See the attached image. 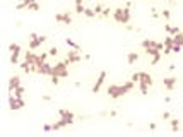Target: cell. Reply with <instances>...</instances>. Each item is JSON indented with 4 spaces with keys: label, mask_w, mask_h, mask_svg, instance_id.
Instances as JSON below:
<instances>
[{
    "label": "cell",
    "mask_w": 183,
    "mask_h": 137,
    "mask_svg": "<svg viewBox=\"0 0 183 137\" xmlns=\"http://www.w3.org/2000/svg\"><path fill=\"white\" fill-rule=\"evenodd\" d=\"M52 76H58V77H69V64L67 62H58L53 65V72Z\"/></svg>",
    "instance_id": "5"
},
{
    "label": "cell",
    "mask_w": 183,
    "mask_h": 137,
    "mask_svg": "<svg viewBox=\"0 0 183 137\" xmlns=\"http://www.w3.org/2000/svg\"><path fill=\"white\" fill-rule=\"evenodd\" d=\"M181 45H173V48H171V51H173V53H180V51H181Z\"/></svg>",
    "instance_id": "32"
},
{
    "label": "cell",
    "mask_w": 183,
    "mask_h": 137,
    "mask_svg": "<svg viewBox=\"0 0 183 137\" xmlns=\"http://www.w3.org/2000/svg\"><path fill=\"white\" fill-rule=\"evenodd\" d=\"M170 118H171L170 111H164V113H163V120H170Z\"/></svg>",
    "instance_id": "35"
},
{
    "label": "cell",
    "mask_w": 183,
    "mask_h": 137,
    "mask_svg": "<svg viewBox=\"0 0 183 137\" xmlns=\"http://www.w3.org/2000/svg\"><path fill=\"white\" fill-rule=\"evenodd\" d=\"M144 50H145V55H149L151 58L161 53V50H157V48H154V46H151V48H144Z\"/></svg>",
    "instance_id": "19"
},
{
    "label": "cell",
    "mask_w": 183,
    "mask_h": 137,
    "mask_svg": "<svg viewBox=\"0 0 183 137\" xmlns=\"http://www.w3.org/2000/svg\"><path fill=\"white\" fill-rule=\"evenodd\" d=\"M27 10H33V12H38V10H39V5H38V2H33V4H29V5H27Z\"/></svg>",
    "instance_id": "26"
},
{
    "label": "cell",
    "mask_w": 183,
    "mask_h": 137,
    "mask_svg": "<svg viewBox=\"0 0 183 137\" xmlns=\"http://www.w3.org/2000/svg\"><path fill=\"white\" fill-rule=\"evenodd\" d=\"M118 115V111L117 110H113V111H109V117H111V118H113V117H117Z\"/></svg>",
    "instance_id": "36"
},
{
    "label": "cell",
    "mask_w": 183,
    "mask_h": 137,
    "mask_svg": "<svg viewBox=\"0 0 183 137\" xmlns=\"http://www.w3.org/2000/svg\"><path fill=\"white\" fill-rule=\"evenodd\" d=\"M9 108L12 111L22 110V108H24V99L17 98V96H14V94H10V96H9Z\"/></svg>",
    "instance_id": "6"
},
{
    "label": "cell",
    "mask_w": 183,
    "mask_h": 137,
    "mask_svg": "<svg viewBox=\"0 0 183 137\" xmlns=\"http://www.w3.org/2000/svg\"><path fill=\"white\" fill-rule=\"evenodd\" d=\"M65 45H67V46H70L72 50H81V46H79V45L74 41V39H70V38L65 39Z\"/></svg>",
    "instance_id": "22"
},
{
    "label": "cell",
    "mask_w": 183,
    "mask_h": 137,
    "mask_svg": "<svg viewBox=\"0 0 183 137\" xmlns=\"http://www.w3.org/2000/svg\"><path fill=\"white\" fill-rule=\"evenodd\" d=\"M19 86H21V77H19V76H12L9 79V91L12 93V91L16 89V87H19Z\"/></svg>",
    "instance_id": "13"
},
{
    "label": "cell",
    "mask_w": 183,
    "mask_h": 137,
    "mask_svg": "<svg viewBox=\"0 0 183 137\" xmlns=\"http://www.w3.org/2000/svg\"><path fill=\"white\" fill-rule=\"evenodd\" d=\"M84 16L92 19V17H96V12H94V9H86V10H84Z\"/></svg>",
    "instance_id": "24"
},
{
    "label": "cell",
    "mask_w": 183,
    "mask_h": 137,
    "mask_svg": "<svg viewBox=\"0 0 183 137\" xmlns=\"http://www.w3.org/2000/svg\"><path fill=\"white\" fill-rule=\"evenodd\" d=\"M111 16H113V19L118 22V24H123V26L130 24V7H125V9L118 7V9L113 10Z\"/></svg>",
    "instance_id": "2"
},
{
    "label": "cell",
    "mask_w": 183,
    "mask_h": 137,
    "mask_svg": "<svg viewBox=\"0 0 183 137\" xmlns=\"http://www.w3.org/2000/svg\"><path fill=\"white\" fill-rule=\"evenodd\" d=\"M84 10H86V7H84L82 4L75 5V12H77V14H81V16H84Z\"/></svg>",
    "instance_id": "27"
},
{
    "label": "cell",
    "mask_w": 183,
    "mask_h": 137,
    "mask_svg": "<svg viewBox=\"0 0 183 137\" xmlns=\"http://www.w3.org/2000/svg\"><path fill=\"white\" fill-rule=\"evenodd\" d=\"M170 53H171V48L164 46V55H170Z\"/></svg>",
    "instance_id": "37"
},
{
    "label": "cell",
    "mask_w": 183,
    "mask_h": 137,
    "mask_svg": "<svg viewBox=\"0 0 183 137\" xmlns=\"http://www.w3.org/2000/svg\"><path fill=\"white\" fill-rule=\"evenodd\" d=\"M55 22H58V24L70 26V24H72V17H70V14H69V12H60V14H55Z\"/></svg>",
    "instance_id": "9"
},
{
    "label": "cell",
    "mask_w": 183,
    "mask_h": 137,
    "mask_svg": "<svg viewBox=\"0 0 183 137\" xmlns=\"http://www.w3.org/2000/svg\"><path fill=\"white\" fill-rule=\"evenodd\" d=\"M45 41H46V36H45V34L31 33L29 34V43H27V48H29V50H36V48H39Z\"/></svg>",
    "instance_id": "4"
},
{
    "label": "cell",
    "mask_w": 183,
    "mask_h": 137,
    "mask_svg": "<svg viewBox=\"0 0 183 137\" xmlns=\"http://www.w3.org/2000/svg\"><path fill=\"white\" fill-rule=\"evenodd\" d=\"M164 31H166L168 34H171V36H176L178 33H181V31H180V28H174V26H171V24H166V26H164Z\"/></svg>",
    "instance_id": "15"
},
{
    "label": "cell",
    "mask_w": 183,
    "mask_h": 137,
    "mask_svg": "<svg viewBox=\"0 0 183 137\" xmlns=\"http://www.w3.org/2000/svg\"><path fill=\"white\" fill-rule=\"evenodd\" d=\"M106 76H108V74H106V70H101V72H99V76H98L96 82L92 84V89H91L94 94L101 91V87H103V84H105V81H106Z\"/></svg>",
    "instance_id": "8"
},
{
    "label": "cell",
    "mask_w": 183,
    "mask_h": 137,
    "mask_svg": "<svg viewBox=\"0 0 183 137\" xmlns=\"http://www.w3.org/2000/svg\"><path fill=\"white\" fill-rule=\"evenodd\" d=\"M132 81H134V82H137V84H139V81H140V72H135L134 76H132Z\"/></svg>",
    "instance_id": "33"
},
{
    "label": "cell",
    "mask_w": 183,
    "mask_h": 137,
    "mask_svg": "<svg viewBox=\"0 0 183 137\" xmlns=\"http://www.w3.org/2000/svg\"><path fill=\"white\" fill-rule=\"evenodd\" d=\"M36 55H38V53H34L33 50H29V51H26L24 60H26V62H29L31 65H36Z\"/></svg>",
    "instance_id": "14"
},
{
    "label": "cell",
    "mask_w": 183,
    "mask_h": 137,
    "mask_svg": "<svg viewBox=\"0 0 183 137\" xmlns=\"http://www.w3.org/2000/svg\"><path fill=\"white\" fill-rule=\"evenodd\" d=\"M170 125H171V130H180V120L178 118H170Z\"/></svg>",
    "instance_id": "21"
},
{
    "label": "cell",
    "mask_w": 183,
    "mask_h": 137,
    "mask_svg": "<svg viewBox=\"0 0 183 137\" xmlns=\"http://www.w3.org/2000/svg\"><path fill=\"white\" fill-rule=\"evenodd\" d=\"M50 99H52V96H48V94H46V96H43V101H50Z\"/></svg>",
    "instance_id": "39"
},
{
    "label": "cell",
    "mask_w": 183,
    "mask_h": 137,
    "mask_svg": "<svg viewBox=\"0 0 183 137\" xmlns=\"http://www.w3.org/2000/svg\"><path fill=\"white\" fill-rule=\"evenodd\" d=\"M137 60H139V53H137V51H130V53L127 55V62H128L130 65H134Z\"/></svg>",
    "instance_id": "16"
},
{
    "label": "cell",
    "mask_w": 183,
    "mask_h": 137,
    "mask_svg": "<svg viewBox=\"0 0 183 137\" xmlns=\"http://www.w3.org/2000/svg\"><path fill=\"white\" fill-rule=\"evenodd\" d=\"M36 2V0H21L17 5H16V10H22V9H27V5Z\"/></svg>",
    "instance_id": "18"
},
{
    "label": "cell",
    "mask_w": 183,
    "mask_h": 137,
    "mask_svg": "<svg viewBox=\"0 0 183 137\" xmlns=\"http://www.w3.org/2000/svg\"><path fill=\"white\" fill-rule=\"evenodd\" d=\"M74 4H75V5H79V4H82V0H74Z\"/></svg>",
    "instance_id": "40"
},
{
    "label": "cell",
    "mask_w": 183,
    "mask_h": 137,
    "mask_svg": "<svg viewBox=\"0 0 183 137\" xmlns=\"http://www.w3.org/2000/svg\"><path fill=\"white\" fill-rule=\"evenodd\" d=\"M9 50H10V62L14 65L19 64V55H21V46L17 43H10L9 45Z\"/></svg>",
    "instance_id": "7"
},
{
    "label": "cell",
    "mask_w": 183,
    "mask_h": 137,
    "mask_svg": "<svg viewBox=\"0 0 183 137\" xmlns=\"http://www.w3.org/2000/svg\"><path fill=\"white\" fill-rule=\"evenodd\" d=\"M10 94L17 96V98H22V94H24V87H22V86H19V87H16V89H14Z\"/></svg>",
    "instance_id": "23"
},
{
    "label": "cell",
    "mask_w": 183,
    "mask_h": 137,
    "mask_svg": "<svg viewBox=\"0 0 183 137\" xmlns=\"http://www.w3.org/2000/svg\"><path fill=\"white\" fill-rule=\"evenodd\" d=\"M48 57H50V53H38V55H36V67L41 65V64H45Z\"/></svg>",
    "instance_id": "17"
},
{
    "label": "cell",
    "mask_w": 183,
    "mask_h": 137,
    "mask_svg": "<svg viewBox=\"0 0 183 137\" xmlns=\"http://www.w3.org/2000/svg\"><path fill=\"white\" fill-rule=\"evenodd\" d=\"M109 14H113V12H111V9L105 7V9H103V12H101L99 16H101V17H109Z\"/></svg>",
    "instance_id": "28"
},
{
    "label": "cell",
    "mask_w": 183,
    "mask_h": 137,
    "mask_svg": "<svg viewBox=\"0 0 183 137\" xmlns=\"http://www.w3.org/2000/svg\"><path fill=\"white\" fill-rule=\"evenodd\" d=\"M50 77H52V84H53V86H58V84H60V79H62V77H58V76H50Z\"/></svg>",
    "instance_id": "30"
},
{
    "label": "cell",
    "mask_w": 183,
    "mask_h": 137,
    "mask_svg": "<svg viewBox=\"0 0 183 137\" xmlns=\"http://www.w3.org/2000/svg\"><path fill=\"white\" fill-rule=\"evenodd\" d=\"M43 130H53L52 125H43Z\"/></svg>",
    "instance_id": "38"
},
{
    "label": "cell",
    "mask_w": 183,
    "mask_h": 137,
    "mask_svg": "<svg viewBox=\"0 0 183 137\" xmlns=\"http://www.w3.org/2000/svg\"><path fill=\"white\" fill-rule=\"evenodd\" d=\"M81 60H82V55L79 53V50H72V51L67 53L65 62L67 64H77V62H81Z\"/></svg>",
    "instance_id": "10"
},
{
    "label": "cell",
    "mask_w": 183,
    "mask_h": 137,
    "mask_svg": "<svg viewBox=\"0 0 183 137\" xmlns=\"http://www.w3.org/2000/svg\"><path fill=\"white\" fill-rule=\"evenodd\" d=\"M48 53H50V57H57V55H58V48H57V46H52Z\"/></svg>",
    "instance_id": "31"
},
{
    "label": "cell",
    "mask_w": 183,
    "mask_h": 137,
    "mask_svg": "<svg viewBox=\"0 0 183 137\" xmlns=\"http://www.w3.org/2000/svg\"><path fill=\"white\" fill-rule=\"evenodd\" d=\"M154 81H152V77L149 76L147 72H140V81H139V91L142 94H147L149 87H152Z\"/></svg>",
    "instance_id": "3"
},
{
    "label": "cell",
    "mask_w": 183,
    "mask_h": 137,
    "mask_svg": "<svg viewBox=\"0 0 183 137\" xmlns=\"http://www.w3.org/2000/svg\"><path fill=\"white\" fill-rule=\"evenodd\" d=\"M161 17H163V19H164V21H168V19H170V17H171V12H170V9H163V10H161Z\"/></svg>",
    "instance_id": "25"
},
{
    "label": "cell",
    "mask_w": 183,
    "mask_h": 137,
    "mask_svg": "<svg viewBox=\"0 0 183 137\" xmlns=\"http://www.w3.org/2000/svg\"><path fill=\"white\" fill-rule=\"evenodd\" d=\"M36 72L38 74H41V76H52V72H53V65H50V64H41V65H38L36 67Z\"/></svg>",
    "instance_id": "12"
},
{
    "label": "cell",
    "mask_w": 183,
    "mask_h": 137,
    "mask_svg": "<svg viewBox=\"0 0 183 137\" xmlns=\"http://www.w3.org/2000/svg\"><path fill=\"white\" fill-rule=\"evenodd\" d=\"M134 86H135V82L132 81H128V82H125V84H111V86H108V96L111 99H118L120 96H125V94H128L132 89H134Z\"/></svg>",
    "instance_id": "1"
},
{
    "label": "cell",
    "mask_w": 183,
    "mask_h": 137,
    "mask_svg": "<svg viewBox=\"0 0 183 137\" xmlns=\"http://www.w3.org/2000/svg\"><path fill=\"white\" fill-rule=\"evenodd\" d=\"M159 60H161V53H159V55H156V57H152V58H151V65H157V64H159Z\"/></svg>",
    "instance_id": "29"
},
{
    "label": "cell",
    "mask_w": 183,
    "mask_h": 137,
    "mask_svg": "<svg viewBox=\"0 0 183 137\" xmlns=\"http://www.w3.org/2000/svg\"><path fill=\"white\" fill-rule=\"evenodd\" d=\"M103 9H105L103 5H99V4H98L96 7H94V12H96V14H101V12H103Z\"/></svg>",
    "instance_id": "34"
},
{
    "label": "cell",
    "mask_w": 183,
    "mask_h": 137,
    "mask_svg": "<svg viewBox=\"0 0 183 137\" xmlns=\"http://www.w3.org/2000/svg\"><path fill=\"white\" fill-rule=\"evenodd\" d=\"M176 82H178L176 77H164V79H163V87H164L166 91H173L174 87H176Z\"/></svg>",
    "instance_id": "11"
},
{
    "label": "cell",
    "mask_w": 183,
    "mask_h": 137,
    "mask_svg": "<svg viewBox=\"0 0 183 137\" xmlns=\"http://www.w3.org/2000/svg\"><path fill=\"white\" fill-rule=\"evenodd\" d=\"M58 117H69V118H75V115L72 113L70 110H63V108H60L58 110Z\"/></svg>",
    "instance_id": "20"
}]
</instances>
